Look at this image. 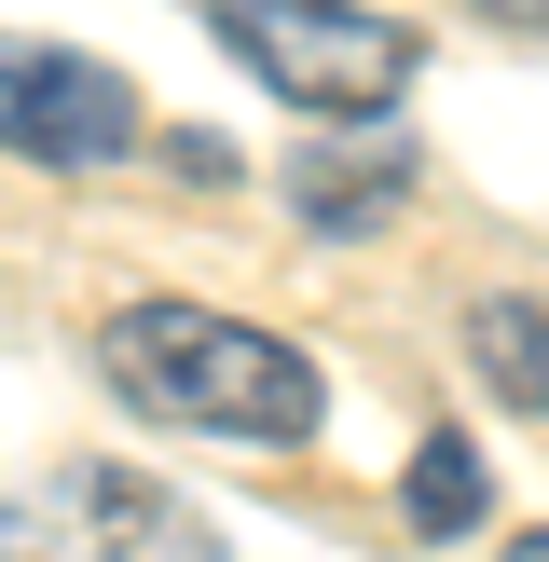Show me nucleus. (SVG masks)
Listing matches in <instances>:
<instances>
[{"instance_id": "nucleus-3", "label": "nucleus", "mask_w": 549, "mask_h": 562, "mask_svg": "<svg viewBox=\"0 0 549 562\" xmlns=\"http://www.w3.org/2000/svg\"><path fill=\"white\" fill-rule=\"evenodd\" d=\"M0 151L55 165V179L124 165L137 151V82L110 55H82V42H0Z\"/></svg>"}, {"instance_id": "nucleus-5", "label": "nucleus", "mask_w": 549, "mask_h": 562, "mask_svg": "<svg viewBox=\"0 0 549 562\" xmlns=\"http://www.w3.org/2000/svg\"><path fill=\"white\" fill-rule=\"evenodd\" d=\"M399 192H412V151H399V137H371V151H302L289 165V206L316 220V234H384Z\"/></svg>"}, {"instance_id": "nucleus-2", "label": "nucleus", "mask_w": 549, "mask_h": 562, "mask_svg": "<svg viewBox=\"0 0 549 562\" xmlns=\"http://www.w3.org/2000/svg\"><path fill=\"white\" fill-rule=\"evenodd\" d=\"M206 27L234 69H261L316 124H384L412 97V69H426V42L399 14H344V0H206Z\"/></svg>"}, {"instance_id": "nucleus-8", "label": "nucleus", "mask_w": 549, "mask_h": 562, "mask_svg": "<svg viewBox=\"0 0 549 562\" xmlns=\"http://www.w3.org/2000/svg\"><path fill=\"white\" fill-rule=\"evenodd\" d=\"M494 14H522V27H549V0H494Z\"/></svg>"}, {"instance_id": "nucleus-7", "label": "nucleus", "mask_w": 549, "mask_h": 562, "mask_svg": "<svg viewBox=\"0 0 549 562\" xmlns=\"http://www.w3.org/2000/svg\"><path fill=\"white\" fill-rule=\"evenodd\" d=\"M399 508H412V536H467V521L494 508L481 439H426V453H412V481H399Z\"/></svg>"}, {"instance_id": "nucleus-9", "label": "nucleus", "mask_w": 549, "mask_h": 562, "mask_svg": "<svg viewBox=\"0 0 549 562\" xmlns=\"http://www.w3.org/2000/svg\"><path fill=\"white\" fill-rule=\"evenodd\" d=\"M522 562H549V521H536V536H522Z\"/></svg>"}, {"instance_id": "nucleus-6", "label": "nucleus", "mask_w": 549, "mask_h": 562, "mask_svg": "<svg viewBox=\"0 0 549 562\" xmlns=\"http://www.w3.org/2000/svg\"><path fill=\"white\" fill-rule=\"evenodd\" d=\"M467 371L508 412H549V302H467Z\"/></svg>"}, {"instance_id": "nucleus-1", "label": "nucleus", "mask_w": 549, "mask_h": 562, "mask_svg": "<svg viewBox=\"0 0 549 562\" xmlns=\"http://www.w3.org/2000/svg\"><path fill=\"white\" fill-rule=\"evenodd\" d=\"M97 371H110L124 412L192 426V439H234V453H302L316 412H329L316 357H302L289 329L220 316V302H124V316L97 329Z\"/></svg>"}, {"instance_id": "nucleus-4", "label": "nucleus", "mask_w": 549, "mask_h": 562, "mask_svg": "<svg viewBox=\"0 0 549 562\" xmlns=\"http://www.w3.org/2000/svg\"><path fill=\"white\" fill-rule=\"evenodd\" d=\"M0 549H97V562H137V549H192V508L165 481H137V467L110 453H69L42 467V481L0 494Z\"/></svg>"}]
</instances>
